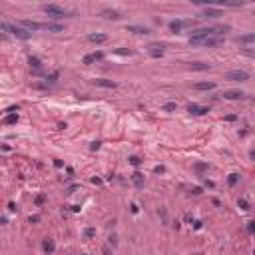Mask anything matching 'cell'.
<instances>
[{
	"label": "cell",
	"instance_id": "obj_9",
	"mask_svg": "<svg viewBox=\"0 0 255 255\" xmlns=\"http://www.w3.org/2000/svg\"><path fill=\"white\" fill-rule=\"evenodd\" d=\"M22 28H24V30H28V32H32V30H40L42 24H40V22H32V20H22Z\"/></svg>",
	"mask_w": 255,
	"mask_h": 255
},
{
	"label": "cell",
	"instance_id": "obj_3",
	"mask_svg": "<svg viewBox=\"0 0 255 255\" xmlns=\"http://www.w3.org/2000/svg\"><path fill=\"white\" fill-rule=\"evenodd\" d=\"M44 12L48 16H52V18H62V16H68V12L62 8V6H58V4H46L44 6Z\"/></svg>",
	"mask_w": 255,
	"mask_h": 255
},
{
	"label": "cell",
	"instance_id": "obj_11",
	"mask_svg": "<svg viewBox=\"0 0 255 255\" xmlns=\"http://www.w3.org/2000/svg\"><path fill=\"white\" fill-rule=\"evenodd\" d=\"M132 181L138 185V188H142V185H144V174H142V171H133L132 174Z\"/></svg>",
	"mask_w": 255,
	"mask_h": 255
},
{
	"label": "cell",
	"instance_id": "obj_20",
	"mask_svg": "<svg viewBox=\"0 0 255 255\" xmlns=\"http://www.w3.org/2000/svg\"><path fill=\"white\" fill-rule=\"evenodd\" d=\"M191 70H209V64H201V62H193Z\"/></svg>",
	"mask_w": 255,
	"mask_h": 255
},
{
	"label": "cell",
	"instance_id": "obj_22",
	"mask_svg": "<svg viewBox=\"0 0 255 255\" xmlns=\"http://www.w3.org/2000/svg\"><path fill=\"white\" fill-rule=\"evenodd\" d=\"M4 122H6V124H16V122H18V114H10Z\"/></svg>",
	"mask_w": 255,
	"mask_h": 255
},
{
	"label": "cell",
	"instance_id": "obj_10",
	"mask_svg": "<svg viewBox=\"0 0 255 255\" xmlns=\"http://www.w3.org/2000/svg\"><path fill=\"white\" fill-rule=\"evenodd\" d=\"M102 58H104V52H94V54L84 56V64H92V62H96V60H102Z\"/></svg>",
	"mask_w": 255,
	"mask_h": 255
},
{
	"label": "cell",
	"instance_id": "obj_12",
	"mask_svg": "<svg viewBox=\"0 0 255 255\" xmlns=\"http://www.w3.org/2000/svg\"><path fill=\"white\" fill-rule=\"evenodd\" d=\"M88 40H90V42H96V44H100V42H106V40H108V36H106V34H90Z\"/></svg>",
	"mask_w": 255,
	"mask_h": 255
},
{
	"label": "cell",
	"instance_id": "obj_19",
	"mask_svg": "<svg viewBox=\"0 0 255 255\" xmlns=\"http://www.w3.org/2000/svg\"><path fill=\"white\" fill-rule=\"evenodd\" d=\"M44 251L46 253H52V251H54V241H52V239H46L44 241Z\"/></svg>",
	"mask_w": 255,
	"mask_h": 255
},
{
	"label": "cell",
	"instance_id": "obj_14",
	"mask_svg": "<svg viewBox=\"0 0 255 255\" xmlns=\"http://www.w3.org/2000/svg\"><path fill=\"white\" fill-rule=\"evenodd\" d=\"M193 88L195 90H213L215 88V82H197Z\"/></svg>",
	"mask_w": 255,
	"mask_h": 255
},
{
	"label": "cell",
	"instance_id": "obj_15",
	"mask_svg": "<svg viewBox=\"0 0 255 255\" xmlns=\"http://www.w3.org/2000/svg\"><path fill=\"white\" fill-rule=\"evenodd\" d=\"M42 28H46V30H50V32H62V26H60V24H54V22L42 24Z\"/></svg>",
	"mask_w": 255,
	"mask_h": 255
},
{
	"label": "cell",
	"instance_id": "obj_24",
	"mask_svg": "<svg viewBox=\"0 0 255 255\" xmlns=\"http://www.w3.org/2000/svg\"><path fill=\"white\" fill-rule=\"evenodd\" d=\"M130 164H132V166H140V164H142V159H140L138 155H132V157H130Z\"/></svg>",
	"mask_w": 255,
	"mask_h": 255
},
{
	"label": "cell",
	"instance_id": "obj_25",
	"mask_svg": "<svg viewBox=\"0 0 255 255\" xmlns=\"http://www.w3.org/2000/svg\"><path fill=\"white\" fill-rule=\"evenodd\" d=\"M164 110H166V112L176 110V102H169V104H166V106H164Z\"/></svg>",
	"mask_w": 255,
	"mask_h": 255
},
{
	"label": "cell",
	"instance_id": "obj_1",
	"mask_svg": "<svg viewBox=\"0 0 255 255\" xmlns=\"http://www.w3.org/2000/svg\"><path fill=\"white\" fill-rule=\"evenodd\" d=\"M189 42L195 46H219L223 44V36H217V34H209L205 38H189Z\"/></svg>",
	"mask_w": 255,
	"mask_h": 255
},
{
	"label": "cell",
	"instance_id": "obj_29",
	"mask_svg": "<svg viewBox=\"0 0 255 255\" xmlns=\"http://www.w3.org/2000/svg\"><path fill=\"white\" fill-rule=\"evenodd\" d=\"M56 78H58V72H54V74H50V76H48V82H56Z\"/></svg>",
	"mask_w": 255,
	"mask_h": 255
},
{
	"label": "cell",
	"instance_id": "obj_8",
	"mask_svg": "<svg viewBox=\"0 0 255 255\" xmlns=\"http://www.w3.org/2000/svg\"><path fill=\"white\" fill-rule=\"evenodd\" d=\"M245 94L239 92V90H229V92H223V98L225 100H241Z\"/></svg>",
	"mask_w": 255,
	"mask_h": 255
},
{
	"label": "cell",
	"instance_id": "obj_16",
	"mask_svg": "<svg viewBox=\"0 0 255 255\" xmlns=\"http://www.w3.org/2000/svg\"><path fill=\"white\" fill-rule=\"evenodd\" d=\"M201 16H205V18H217V16H221V12H219V10H211V8H205Z\"/></svg>",
	"mask_w": 255,
	"mask_h": 255
},
{
	"label": "cell",
	"instance_id": "obj_4",
	"mask_svg": "<svg viewBox=\"0 0 255 255\" xmlns=\"http://www.w3.org/2000/svg\"><path fill=\"white\" fill-rule=\"evenodd\" d=\"M225 80H231V82H245V80H249V72H245V70H231V72L225 74Z\"/></svg>",
	"mask_w": 255,
	"mask_h": 255
},
{
	"label": "cell",
	"instance_id": "obj_26",
	"mask_svg": "<svg viewBox=\"0 0 255 255\" xmlns=\"http://www.w3.org/2000/svg\"><path fill=\"white\" fill-rule=\"evenodd\" d=\"M227 181H229V185H235V183H237V174H231Z\"/></svg>",
	"mask_w": 255,
	"mask_h": 255
},
{
	"label": "cell",
	"instance_id": "obj_21",
	"mask_svg": "<svg viewBox=\"0 0 255 255\" xmlns=\"http://www.w3.org/2000/svg\"><path fill=\"white\" fill-rule=\"evenodd\" d=\"M28 62H30V66H32V68H40V60H38L36 56H30V60H28Z\"/></svg>",
	"mask_w": 255,
	"mask_h": 255
},
{
	"label": "cell",
	"instance_id": "obj_23",
	"mask_svg": "<svg viewBox=\"0 0 255 255\" xmlns=\"http://www.w3.org/2000/svg\"><path fill=\"white\" fill-rule=\"evenodd\" d=\"M116 54H120V56H130L132 54V50H126V48H120V50H114Z\"/></svg>",
	"mask_w": 255,
	"mask_h": 255
},
{
	"label": "cell",
	"instance_id": "obj_27",
	"mask_svg": "<svg viewBox=\"0 0 255 255\" xmlns=\"http://www.w3.org/2000/svg\"><path fill=\"white\" fill-rule=\"evenodd\" d=\"M94 235H96V229H94V227H88V229H86V237H94Z\"/></svg>",
	"mask_w": 255,
	"mask_h": 255
},
{
	"label": "cell",
	"instance_id": "obj_2",
	"mask_svg": "<svg viewBox=\"0 0 255 255\" xmlns=\"http://www.w3.org/2000/svg\"><path fill=\"white\" fill-rule=\"evenodd\" d=\"M0 30H8V32H12L16 38H20V40H28V38L32 36L28 30H24L22 26H16V24H0Z\"/></svg>",
	"mask_w": 255,
	"mask_h": 255
},
{
	"label": "cell",
	"instance_id": "obj_13",
	"mask_svg": "<svg viewBox=\"0 0 255 255\" xmlns=\"http://www.w3.org/2000/svg\"><path fill=\"white\" fill-rule=\"evenodd\" d=\"M128 32H133V34H150V28H145V26H128Z\"/></svg>",
	"mask_w": 255,
	"mask_h": 255
},
{
	"label": "cell",
	"instance_id": "obj_17",
	"mask_svg": "<svg viewBox=\"0 0 255 255\" xmlns=\"http://www.w3.org/2000/svg\"><path fill=\"white\" fill-rule=\"evenodd\" d=\"M255 40V34H245V36H239L237 42H243V44H251Z\"/></svg>",
	"mask_w": 255,
	"mask_h": 255
},
{
	"label": "cell",
	"instance_id": "obj_5",
	"mask_svg": "<svg viewBox=\"0 0 255 255\" xmlns=\"http://www.w3.org/2000/svg\"><path fill=\"white\" fill-rule=\"evenodd\" d=\"M188 112H189V114H195V116H203V114L209 112V108H203V106H197V104H189Z\"/></svg>",
	"mask_w": 255,
	"mask_h": 255
},
{
	"label": "cell",
	"instance_id": "obj_28",
	"mask_svg": "<svg viewBox=\"0 0 255 255\" xmlns=\"http://www.w3.org/2000/svg\"><path fill=\"white\" fill-rule=\"evenodd\" d=\"M239 207H241V209H249V203L245 200H239Z\"/></svg>",
	"mask_w": 255,
	"mask_h": 255
},
{
	"label": "cell",
	"instance_id": "obj_7",
	"mask_svg": "<svg viewBox=\"0 0 255 255\" xmlns=\"http://www.w3.org/2000/svg\"><path fill=\"white\" fill-rule=\"evenodd\" d=\"M191 24H193L191 20H174V22L169 24V28H171L174 32H179L183 26H191Z\"/></svg>",
	"mask_w": 255,
	"mask_h": 255
},
{
	"label": "cell",
	"instance_id": "obj_6",
	"mask_svg": "<svg viewBox=\"0 0 255 255\" xmlns=\"http://www.w3.org/2000/svg\"><path fill=\"white\" fill-rule=\"evenodd\" d=\"M92 82H94V86H100V88H116V82L106 80V78H96V80H92Z\"/></svg>",
	"mask_w": 255,
	"mask_h": 255
},
{
	"label": "cell",
	"instance_id": "obj_18",
	"mask_svg": "<svg viewBox=\"0 0 255 255\" xmlns=\"http://www.w3.org/2000/svg\"><path fill=\"white\" fill-rule=\"evenodd\" d=\"M102 16H106V18H112V20L120 18V14H118L116 10H104V12H102Z\"/></svg>",
	"mask_w": 255,
	"mask_h": 255
}]
</instances>
